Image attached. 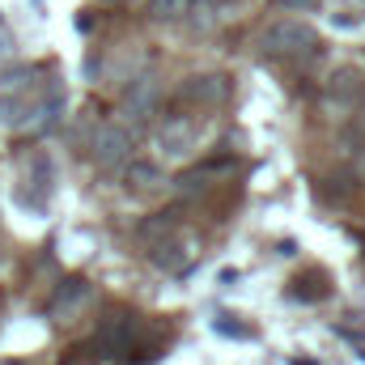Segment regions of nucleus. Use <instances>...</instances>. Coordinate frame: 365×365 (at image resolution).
Returning a JSON list of instances; mask_svg holds the SVG:
<instances>
[{
  "label": "nucleus",
  "mask_w": 365,
  "mask_h": 365,
  "mask_svg": "<svg viewBox=\"0 0 365 365\" xmlns=\"http://www.w3.org/2000/svg\"><path fill=\"white\" fill-rule=\"evenodd\" d=\"M319 47V34L306 21H276L264 30V51L268 56H310Z\"/></svg>",
  "instance_id": "1"
},
{
  "label": "nucleus",
  "mask_w": 365,
  "mask_h": 365,
  "mask_svg": "<svg viewBox=\"0 0 365 365\" xmlns=\"http://www.w3.org/2000/svg\"><path fill=\"white\" fill-rule=\"evenodd\" d=\"M90 153H93V162H98V170H115V166H123L128 153H132V136H128V128H119V123L98 128L93 140H90Z\"/></svg>",
  "instance_id": "2"
},
{
  "label": "nucleus",
  "mask_w": 365,
  "mask_h": 365,
  "mask_svg": "<svg viewBox=\"0 0 365 365\" xmlns=\"http://www.w3.org/2000/svg\"><path fill=\"white\" fill-rule=\"evenodd\" d=\"M93 302V289L90 280H64L56 293H51V302H47V314L56 319V323H73L86 306Z\"/></svg>",
  "instance_id": "3"
},
{
  "label": "nucleus",
  "mask_w": 365,
  "mask_h": 365,
  "mask_svg": "<svg viewBox=\"0 0 365 365\" xmlns=\"http://www.w3.org/2000/svg\"><path fill=\"white\" fill-rule=\"evenodd\" d=\"M195 123L191 119H182V115H170L162 128H158V140H162V149L170 153V158H187L191 149H195Z\"/></svg>",
  "instance_id": "4"
},
{
  "label": "nucleus",
  "mask_w": 365,
  "mask_h": 365,
  "mask_svg": "<svg viewBox=\"0 0 365 365\" xmlns=\"http://www.w3.org/2000/svg\"><path fill=\"white\" fill-rule=\"evenodd\" d=\"M225 77H217V73H204V77H187L182 81V102H204V106H212V102H221L225 98Z\"/></svg>",
  "instance_id": "5"
},
{
  "label": "nucleus",
  "mask_w": 365,
  "mask_h": 365,
  "mask_svg": "<svg viewBox=\"0 0 365 365\" xmlns=\"http://www.w3.org/2000/svg\"><path fill=\"white\" fill-rule=\"evenodd\" d=\"M225 166H230V162H208V166H200V170H187V175H182L179 182H175V191H179V195H195V191H208V179H212V175H221Z\"/></svg>",
  "instance_id": "6"
},
{
  "label": "nucleus",
  "mask_w": 365,
  "mask_h": 365,
  "mask_svg": "<svg viewBox=\"0 0 365 365\" xmlns=\"http://www.w3.org/2000/svg\"><path fill=\"white\" fill-rule=\"evenodd\" d=\"M187 259H191V242H162V247L153 251V264L166 268V272H182Z\"/></svg>",
  "instance_id": "7"
},
{
  "label": "nucleus",
  "mask_w": 365,
  "mask_h": 365,
  "mask_svg": "<svg viewBox=\"0 0 365 365\" xmlns=\"http://www.w3.org/2000/svg\"><path fill=\"white\" fill-rule=\"evenodd\" d=\"M162 182H166V175L153 162H132L128 166V187H136V191H158Z\"/></svg>",
  "instance_id": "8"
},
{
  "label": "nucleus",
  "mask_w": 365,
  "mask_h": 365,
  "mask_svg": "<svg viewBox=\"0 0 365 365\" xmlns=\"http://www.w3.org/2000/svg\"><path fill=\"white\" fill-rule=\"evenodd\" d=\"M153 93H158L153 77H136L132 90H128V110H132V115H145V110L153 106Z\"/></svg>",
  "instance_id": "9"
},
{
  "label": "nucleus",
  "mask_w": 365,
  "mask_h": 365,
  "mask_svg": "<svg viewBox=\"0 0 365 365\" xmlns=\"http://www.w3.org/2000/svg\"><path fill=\"white\" fill-rule=\"evenodd\" d=\"M34 68H13V73H0V98H17V93H30L34 86Z\"/></svg>",
  "instance_id": "10"
},
{
  "label": "nucleus",
  "mask_w": 365,
  "mask_h": 365,
  "mask_svg": "<svg viewBox=\"0 0 365 365\" xmlns=\"http://www.w3.org/2000/svg\"><path fill=\"white\" fill-rule=\"evenodd\" d=\"M331 93H340V98H357L361 93V73L357 68H340V73H331Z\"/></svg>",
  "instance_id": "11"
},
{
  "label": "nucleus",
  "mask_w": 365,
  "mask_h": 365,
  "mask_svg": "<svg viewBox=\"0 0 365 365\" xmlns=\"http://www.w3.org/2000/svg\"><path fill=\"white\" fill-rule=\"evenodd\" d=\"M175 225H179V217H175V212H158L153 221H145V225H140V238H149V242H153V238H162V234L170 238V234H175Z\"/></svg>",
  "instance_id": "12"
},
{
  "label": "nucleus",
  "mask_w": 365,
  "mask_h": 365,
  "mask_svg": "<svg viewBox=\"0 0 365 365\" xmlns=\"http://www.w3.org/2000/svg\"><path fill=\"white\" fill-rule=\"evenodd\" d=\"M182 9H187V0H149V13H153V21H175Z\"/></svg>",
  "instance_id": "13"
},
{
  "label": "nucleus",
  "mask_w": 365,
  "mask_h": 365,
  "mask_svg": "<svg viewBox=\"0 0 365 365\" xmlns=\"http://www.w3.org/2000/svg\"><path fill=\"white\" fill-rule=\"evenodd\" d=\"M13 56H17V38H13L9 26H0V64H9Z\"/></svg>",
  "instance_id": "14"
},
{
  "label": "nucleus",
  "mask_w": 365,
  "mask_h": 365,
  "mask_svg": "<svg viewBox=\"0 0 365 365\" xmlns=\"http://www.w3.org/2000/svg\"><path fill=\"white\" fill-rule=\"evenodd\" d=\"M276 4H284V9H293V13H310V9H319V0H276Z\"/></svg>",
  "instance_id": "15"
},
{
  "label": "nucleus",
  "mask_w": 365,
  "mask_h": 365,
  "mask_svg": "<svg viewBox=\"0 0 365 365\" xmlns=\"http://www.w3.org/2000/svg\"><path fill=\"white\" fill-rule=\"evenodd\" d=\"M132 4H140V0H132ZM145 4H149V0H145Z\"/></svg>",
  "instance_id": "16"
},
{
  "label": "nucleus",
  "mask_w": 365,
  "mask_h": 365,
  "mask_svg": "<svg viewBox=\"0 0 365 365\" xmlns=\"http://www.w3.org/2000/svg\"><path fill=\"white\" fill-rule=\"evenodd\" d=\"M297 365H302V361H297ZM306 365H310V361H306Z\"/></svg>",
  "instance_id": "17"
},
{
  "label": "nucleus",
  "mask_w": 365,
  "mask_h": 365,
  "mask_svg": "<svg viewBox=\"0 0 365 365\" xmlns=\"http://www.w3.org/2000/svg\"><path fill=\"white\" fill-rule=\"evenodd\" d=\"M217 4H221V0H217Z\"/></svg>",
  "instance_id": "18"
}]
</instances>
